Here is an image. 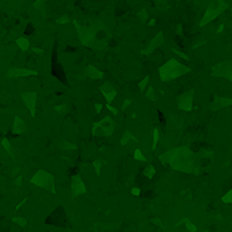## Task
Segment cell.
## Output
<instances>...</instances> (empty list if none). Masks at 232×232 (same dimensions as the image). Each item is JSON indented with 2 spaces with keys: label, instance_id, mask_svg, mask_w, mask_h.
<instances>
[{
  "label": "cell",
  "instance_id": "obj_1",
  "mask_svg": "<svg viewBox=\"0 0 232 232\" xmlns=\"http://www.w3.org/2000/svg\"><path fill=\"white\" fill-rule=\"evenodd\" d=\"M158 160L163 165H169L172 169L193 173V175H198L201 167H205L202 165V158L198 157V154L194 153L188 146H179V148L171 149L158 156Z\"/></svg>",
  "mask_w": 232,
  "mask_h": 232
},
{
  "label": "cell",
  "instance_id": "obj_2",
  "mask_svg": "<svg viewBox=\"0 0 232 232\" xmlns=\"http://www.w3.org/2000/svg\"><path fill=\"white\" fill-rule=\"evenodd\" d=\"M190 72V67L182 64L179 60L171 59L168 60L165 64H163L158 70V74H160V79L163 82H169V81L178 79V78L183 77L185 74Z\"/></svg>",
  "mask_w": 232,
  "mask_h": 232
},
{
  "label": "cell",
  "instance_id": "obj_3",
  "mask_svg": "<svg viewBox=\"0 0 232 232\" xmlns=\"http://www.w3.org/2000/svg\"><path fill=\"white\" fill-rule=\"evenodd\" d=\"M116 128V123L111 116H105L102 120L94 123L92 127L93 137H111Z\"/></svg>",
  "mask_w": 232,
  "mask_h": 232
},
{
  "label": "cell",
  "instance_id": "obj_4",
  "mask_svg": "<svg viewBox=\"0 0 232 232\" xmlns=\"http://www.w3.org/2000/svg\"><path fill=\"white\" fill-rule=\"evenodd\" d=\"M176 107L180 111L190 112L194 108V89H190L188 92H185L183 94L176 97Z\"/></svg>",
  "mask_w": 232,
  "mask_h": 232
},
{
  "label": "cell",
  "instance_id": "obj_5",
  "mask_svg": "<svg viewBox=\"0 0 232 232\" xmlns=\"http://www.w3.org/2000/svg\"><path fill=\"white\" fill-rule=\"evenodd\" d=\"M212 75L218 78H225V79L232 82V62L225 60V62H221L218 64H216L213 67V70H212Z\"/></svg>",
  "mask_w": 232,
  "mask_h": 232
},
{
  "label": "cell",
  "instance_id": "obj_6",
  "mask_svg": "<svg viewBox=\"0 0 232 232\" xmlns=\"http://www.w3.org/2000/svg\"><path fill=\"white\" fill-rule=\"evenodd\" d=\"M32 182L33 183H37L38 186L47 188V190L52 191V193H55V180L51 173L45 172V171H40V172H37L36 178H33Z\"/></svg>",
  "mask_w": 232,
  "mask_h": 232
},
{
  "label": "cell",
  "instance_id": "obj_7",
  "mask_svg": "<svg viewBox=\"0 0 232 232\" xmlns=\"http://www.w3.org/2000/svg\"><path fill=\"white\" fill-rule=\"evenodd\" d=\"M224 10H225V4H224L221 0H213L212 4H210V7H209L208 11H206L205 17H203L205 19L202 21V23L201 25H205L208 21H213V19L216 18L218 14H221Z\"/></svg>",
  "mask_w": 232,
  "mask_h": 232
},
{
  "label": "cell",
  "instance_id": "obj_8",
  "mask_svg": "<svg viewBox=\"0 0 232 232\" xmlns=\"http://www.w3.org/2000/svg\"><path fill=\"white\" fill-rule=\"evenodd\" d=\"M86 193V187H85V183L82 180L79 175H75L72 176L71 179V195L72 197H78L81 194H85Z\"/></svg>",
  "mask_w": 232,
  "mask_h": 232
},
{
  "label": "cell",
  "instance_id": "obj_9",
  "mask_svg": "<svg viewBox=\"0 0 232 232\" xmlns=\"http://www.w3.org/2000/svg\"><path fill=\"white\" fill-rule=\"evenodd\" d=\"M229 105H232V98L218 97V96H216L214 100H213V102L209 105V109L213 111V112H216V111H220V109H223V108L229 107Z\"/></svg>",
  "mask_w": 232,
  "mask_h": 232
},
{
  "label": "cell",
  "instance_id": "obj_10",
  "mask_svg": "<svg viewBox=\"0 0 232 232\" xmlns=\"http://www.w3.org/2000/svg\"><path fill=\"white\" fill-rule=\"evenodd\" d=\"M100 90H101L102 96L105 97V100H107L108 104H111V102H112L113 100L116 98V96H118V92L113 89V86H112V84H111V82H105L104 85H101Z\"/></svg>",
  "mask_w": 232,
  "mask_h": 232
},
{
  "label": "cell",
  "instance_id": "obj_11",
  "mask_svg": "<svg viewBox=\"0 0 232 232\" xmlns=\"http://www.w3.org/2000/svg\"><path fill=\"white\" fill-rule=\"evenodd\" d=\"M163 41H164V40H163V33H158L157 36H156L154 38L150 41V44L148 45V48H146L145 51H142V53L143 55H150L153 51H154V49H157V48L163 44Z\"/></svg>",
  "mask_w": 232,
  "mask_h": 232
},
{
  "label": "cell",
  "instance_id": "obj_12",
  "mask_svg": "<svg viewBox=\"0 0 232 232\" xmlns=\"http://www.w3.org/2000/svg\"><path fill=\"white\" fill-rule=\"evenodd\" d=\"M85 74L86 77H89L90 79H101L102 78V72L100 70H97L94 66H87L86 69H85Z\"/></svg>",
  "mask_w": 232,
  "mask_h": 232
},
{
  "label": "cell",
  "instance_id": "obj_13",
  "mask_svg": "<svg viewBox=\"0 0 232 232\" xmlns=\"http://www.w3.org/2000/svg\"><path fill=\"white\" fill-rule=\"evenodd\" d=\"M130 141H134V142H138V139L134 137V134L131 133L130 130H124V133H123V135H122V138H120V143H122L123 146L124 145H127Z\"/></svg>",
  "mask_w": 232,
  "mask_h": 232
},
{
  "label": "cell",
  "instance_id": "obj_14",
  "mask_svg": "<svg viewBox=\"0 0 232 232\" xmlns=\"http://www.w3.org/2000/svg\"><path fill=\"white\" fill-rule=\"evenodd\" d=\"M36 71H30V70H11L8 75L14 77V75H18V77H27V75H36Z\"/></svg>",
  "mask_w": 232,
  "mask_h": 232
},
{
  "label": "cell",
  "instance_id": "obj_15",
  "mask_svg": "<svg viewBox=\"0 0 232 232\" xmlns=\"http://www.w3.org/2000/svg\"><path fill=\"white\" fill-rule=\"evenodd\" d=\"M156 175V169L152 164H148L145 168H143V176H146L148 179H153Z\"/></svg>",
  "mask_w": 232,
  "mask_h": 232
},
{
  "label": "cell",
  "instance_id": "obj_16",
  "mask_svg": "<svg viewBox=\"0 0 232 232\" xmlns=\"http://www.w3.org/2000/svg\"><path fill=\"white\" fill-rule=\"evenodd\" d=\"M145 96H146V98H148V100H150V101H157L156 92H154V87H153V86H149L148 89H146Z\"/></svg>",
  "mask_w": 232,
  "mask_h": 232
},
{
  "label": "cell",
  "instance_id": "obj_17",
  "mask_svg": "<svg viewBox=\"0 0 232 232\" xmlns=\"http://www.w3.org/2000/svg\"><path fill=\"white\" fill-rule=\"evenodd\" d=\"M17 44H18L19 48H21V51H26V49H29V40L25 38V37H19V38L17 40Z\"/></svg>",
  "mask_w": 232,
  "mask_h": 232
},
{
  "label": "cell",
  "instance_id": "obj_18",
  "mask_svg": "<svg viewBox=\"0 0 232 232\" xmlns=\"http://www.w3.org/2000/svg\"><path fill=\"white\" fill-rule=\"evenodd\" d=\"M153 142H152V149L154 150L156 148H157L158 145V139H160V131H158V128H154L153 130Z\"/></svg>",
  "mask_w": 232,
  "mask_h": 232
},
{
  "label": "cell",
  "instance_id": "obj_19",
  "mask_svg": "<svg viewBox=\"0 0 232 232\" xmlns=\"http://www.w3.org/2000/svg\"><path fill=\"white\" fill-rule=\"evenodd\" d=\"M221 201H223V203H225V205H229V203H232V190L227 191V193L224 194L223 197H221Z\"/></svg>",
  "mask_w": 232,
  "mask_h": 232
},
{
  "label": "cell",
  "instance_id": "obj_20",
  "mask_svg": "<svg viewBox=\"0 0 232 232\" xmlns=\"http://www.w3.org/2000/svg\"><path fill=\"white\" fill-rule=\"evenodd\" d=\"M185 227L187 228V231H190V232H197V231H198V229H197V227H195V224H194L190 218H186Z\"/></svg>",
  "mask_w": 232,
  "mask_h": 232
},
{
  "label": "cell",
  "instance_id": "obj_21",
  "mask_svg": "<svg viewBox=\"0 0 232 232\" xmlns=\"http://www.w3.org/2000/svg\"><path fill=\"white\" fill-rule=\"evenodd\" d=\"M149 79H150V78H149V75H146V77L143 78V79L139 82V84H138V87H139V90H141L142 93H143V90H146V89H148Z\"/></svg>",
  "mask_w": 232,
  "mask_h": 232
},
{
  "label": "cell",
  "instance_id": "obj_22",
  "mask_svg": "<svg viewBox=\"0 0 232 232\" xmlns=\"http://www.w3.org/2000/svg\"><path fill=\"white\" fill-rule=\"evenodd\" d=\"M133 158H134V160H137V161H146V157L142 154V152H141L139 149H135V150H134Z\"/></svg>",
  "mask_w": 232,
  "mask_h": 232
},
{
  "label": "cell",
  "instance_id": "obj_23",
  "mask_svg": "<svg viewBox=\"0 0 232 232\" xmlns=\"http://www.w3.org/2000/svg\"><path fill=\"white\" fill-rule=\"evenodd\" d=\"M93 167H94V171L97 175H100L101 173V161L100 160H94L93 161Z\"/></svg>",
  "mask_w": 232,
  "mask_h": 232
},
{
  "label": "cell",
  "instance_id": "obj_24",
  "mask_svg": "<svg viewBox=\"0 0 232 232\" xmlns=\"http://www.w3.org/2000/svg\"><path fill=\"white\" fill-rule=\"evenodd\" d=\"M131 102H133V100H130V98H126L124 101H123V105H122V112H123V111H126L128 107H130Z\"/></svg>",
  "mask_w": 232,
  "mask_h": 232
},
{
  "label": "cell",
  "instance_id": "obj_25",
  "mask_svg": "<svg viewBox=\"0 0 232 232\" xmlns=\"http://www.w3.org/2000/svg\"><path fill=\"white\" fill-rule=\"evenodd\" d=\"M60 148L62 149H77V146L70 142H63V145H60Z\"/></svg>",
  "mask_w": 232,
  "mask_h": 232
},
{
  "label": "cell",
  "instance_id": "obj_26",
  "mask_svg": "<svg viewBox=\"0 0 232 232\" xmlns=\"http://www.w3.org/2000/svg\"><path fill=\"white\" fill-rule=\"evenodd\" d=\"M172 52L173 53H176L178 56H180L182 59H185V60H188V56L186 53H183V52H180V51H178V49H172Z\"/></svg>",
  "mask_w": 232,
  "mask_h": 232
},
{
  "label": "cell",
  "instance_id": "obj_27",
  "mask_svg": "<svg viewBox=\"0 0 232 232\" xmlns=\"http://www.w3.org/2000/svg\"><path fill=\"white\" fill-rule=\"evenodd\" d=\"M138 17H139L141 21H146V19H148V14H146L145 10H142V11H141L139 14H138Z\"/></svg>",
  "mask_w": 232,
  "mask_h": 232
},
{
  "label": "cell",
  "instance_id": "obj_28",
  "mask_svg": "<svg viewBox=\"0 0 232 232\" xmlns=\"http://www.w3.org/2000/svg\"><path fill=\"white\" fill-rule=\"evenodd\" d=\"M33 32H34V29H33V25H32V23H27L26 30H25V34H32Z\"/></svg>",
  "mask_w": 232,
  "mask_h": 232
},
{
  "label": "cell",
  "instance_id": "obj_29",
  "mask_svg": "<svg viewBox=\"0 0 232 232\" xmlns=\"http://www.w3.org/2000/svg\"><path fill=\"white\" fill-rule=\"evenodd\" d=\"M56 22L57 23H66V22H69V17H67V15H63V17H60Z\"/></svg>",
  "mask_w": 232,
  "mask_h": 232
},
{
  "label": "cell",
  "instance_id": "obj_30",
  "mask_svg": "<svg viewBox=\"0 0 232 232\" xmlns=\"http://www.w3.org/2000/svg\"><path fill=\"white\" fill-rule=\"evenodd\" d=\"M131 194H133V195H135V197H139L141 195V190L138 187H133V188H131Z\"/></svg>",
  "mask_w": 232,
  "mask_h": 232
},
{
  "label": "cell",
  "instance_id": "obj_31",
  "mask_svg": "<svg viewBox=\"0 0 232 232\" xmlns=\"http://www.w3.org/2000/svg\"><path fill=\"white\" fill-rule=\"evenodd\" d=\"M107 108H108V111H111V112L113 113V115H118V113H119V111L116 109L115 107H112L111 104H107Z\"/></svg>",
  "mask_w": 232,
  "mask_h": 232
},
{
  "label": "cell",
  "instance_id": "obj_32",
  "mask_svg": "<svg viewBox=\"0 0 232 232\" xmlns=\"http://www.w3.org/2000/svg\"><path fill=\"white\" fill-rule=\"evenodd\" d=\"M94 109H96V113H100L102 109V104L101 102H96L94 104Z\"/></svg>",
  "mask_w": 232,
  "mask_h": 232
},
{
  "label": "cell",
  "instance_id": "obj_33",
  "mask_svg": "<svg viewBox=\"0 0 232 232\" xmlns=\"http://www.w3.org/2000/svg\"><path fill=\"white\" fill-rule=\"evenodd\" d=\"M42 2H44V0H37L36 3H34V8L36 10H40L42 7Z\"/></svg>",
  "mask_w": 232,
  "mask_h": 232
},
{
  "label": "cell",
  "instance_id": "obj_34",
  "mask_svg": "<svg viewBox=\"0 0 232 232\" xmlns=\"http://www.w3.org/2000/svg\"><path fill=\"white\" fill-rule=\"evenodd\" d=\"M152 224H154V225H158V227H161V228H163V223H161L160 220H158V218H153L152 220Z\"/></svg>",
  "mask_w": 232,
  "mask_h": 232
},
{
  "label": "cell",
  "instance_id": "obj_35",
  "mask_svg": "<svg viewBox=\"0 0 232 232\" xmlns=\"http://www.w3.org/2000/svg\"><path fill=\"white\" fill-rule=\"evenodd\" d=\"M55 109H56L59 113H63L64 112V109H66V105H59V107H56Z\"/></svg>",
  "mask_w": 232,
  "mask_h": 232
},
{
  "label": "cell",
  "instance_id": "obj_36",
  "mask_svg": "<svg viewBox=\"0 0 232 232\" xmlns=\"http://www.w3.org/2000/svg\"><path fill=\"white\" fill-rule=\"evenodd\" d=\"M185 221H186V218H182V220L179 221V223H176V224H175V227H179V225H182V224H185Z\"/></svg>",
  "mask_w": 232,
  "mask_h": 232
},
{
  "label": "cell",
  "instance_id": "obj_37",
  "mask_svg": "<svg viewBox=\"0 0 232 232\" xmlns=\"http://www.w3.org/2000/svg\"><path fill=\"white\" fill-rule=\"evenodd\" d=\"M34 52H36V53H42V49H38V48H34Z\"/></svg>",
  "mask_w": 232,
  "mask_h": 232
},
{
  "label": "cell",
  "instance_id": "obj_38",
  "mask_svg": "<svg viewBox=\"0 0 232 232\" xmlns=\"http://www.w3.org/2000/svg\"><path fill=\"white\" fill-rule=\"evenodd\" d=\"M154 23H156V21H154V19H152V21L149 22V25H150V26H152V25H154Z\"/></svg>",
  "mask_w": 232,
  "mask_h": 232
},
{
  "label": "cell",
  "instance_id": "obj_39",
  "mask_svg": "<svg viewBox=\"0 0 232 232\" xmlns=\"http://www.w3.org/2000/svg\"><path fill=\"white\" fill-rule=\"evenodd\" d=\"M203 232H209V231H203Z\"/></svg>",
  "mask_w": 232,
  "mask_h": 232
}]
</instances>
